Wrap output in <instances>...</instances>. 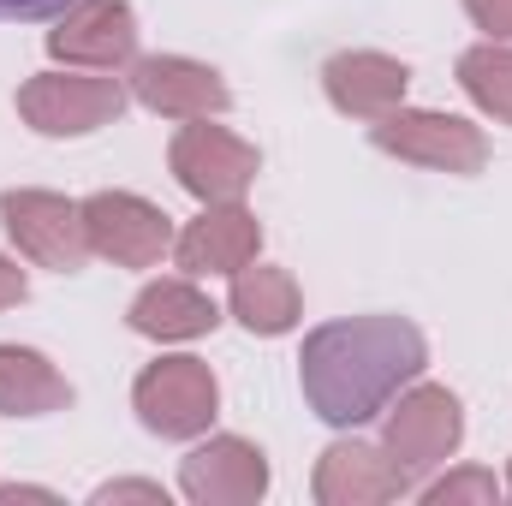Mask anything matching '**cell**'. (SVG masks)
<instances>
[{
	"instance_id": "24",
	"label": "cell",
	"mask_w": 512,
	"mask_h": 506,
	"mask_svg": "<svg viewBox=\"0 0 512 506\" xmlns=\"http://www.w3.org/2000/svg\"><path fill=\"white\" fill-rule=\"evenodd\" d=\"M507 495H512V471H507Z\"/></svg>"
},
{
	"instance_id": "3",
	"label": "cell",
	"mask_w": 512,
	"mask_h": 506,
	"mask_svg": "<svg viewBox=\"0 0 512 506\" xmlns=\"http://www.w3.org/2000/svg\"><path fill=\"white\" fill-rule=\"evenodd\" d=\"M370 137H376V149L411 161V167H429V173L465 179V173H483V161H489L483 126H471L459 114H435V108H393L370 126Z\"/></svg>"
},
{
	"instance_id": "9",
	"label": "cell",
	"mask_w": 512,
	"mask_h": 506,
	"mask_svg": "<svg viewBox=\"0 0 512 506\" xmlns=\"http://www.w3.org/2000/svg\"><path fill=\"white\" fill-rule=\"evenodd\" d=\"M48 54L66 66L120 72L137 60V12L126 0H72L48 30Z\"/></svg>"
},
{
	"instance_id": "19",
	"label": "cell",
	"mask_w": 512,
	"mask_h": 506,
	"mask_svg": "<svg viewBox=\"0 0 512 506\" xmlns=\"http://www.w3.org/2000/svg\"><path fill=\"white\" fill-rule=\"evenodd\" d=\"M495 495H501V483H495L489 471H453V477H441V483H423V501L429 506H459V501L495 506Z\"/></svg>"
},
{
	"instance_id": "18",
	"label": "cell",
	"mask_w": 512,
	"mask_h": 506,
	"mask_svg": "<svg viewBox=\"0 0 512 506\" xmlns=\"http://www.w3.org/2000/svg\"><path fill=\"white\" fill-rule=\"evenodd\" d=\"M459 84H465V96L483 114H495L501 126H512V48H501V42L465 48L459 54Z\"/></svg>"
},
{
	"instance_id": "11",
	"label": "cell",
	"mask_w": 512,
	"mask_h": 506,
	"mask_svg": "<svg viewBox=\"0 0 512 506\" xmlns=\"http://www.w3.org/2000/svg\"><path fill=\"white\" fill-rule=\"evenodd\" d=\"M179 489L197 506H251L268 495V459L239 435H215L179 465Z\"/></svg>"
},
{
	"instance_id": "12",
	"label": "cell",
	"mask_w": 512,
	"mask_h": 506,
	"mask_svg": "<svg viewBox=\"0 0 512 506\" xmlns=\"http://www.w3.org/2000/svg\"><path fill=\"white\" fill-rule=\"evenodd\" d=\"M322 90H328V102L340 108V114H352V120H382L393 108H405V90H411V72H405V60H393V54H376V48H352V54H334L328 66H322Z\"/></svg>"
},
{
	"instance_id": "6",
	"label": "cell",
	"mask_w": 512,
	"mask_h": 506,
	"mask_svg": "<svg viewBox=\"0 0 512 506\" xmlns=\"http://www.w3.org/2000/svg\"><path fill=\"white\" fill-rule=\"evenodd\" d=\"M0 221H6L12 245L30 256L36 268L78 274L90 262L84 209L72 197H60V191H0Z\"/></svg>"
},
{
	"instance_id": "23",
	"label": "cell",
	"mask_w": 512,
	"mask_h": 506,
	"mask_svg": "<svg viewBox=\"0 0 512 506\" xmlns=\"http://www.w3.org/2000/svg\"><path fill=\"white\" fill-rule=\"evenodd\" d=\"M24 292H30V280H24V268L0 256V310H12V304H24Z\"/></svg>"
},
{
	"instance_id": "1",
	"label": "cell",
	"mask_w": 512,
	"mask_h": 506,
	"mask_svg": "<svg viewBox=\"0 0 512 506\" xmlns=\"http://www.w3.org/2000/svg\"><path fill=\"white\" fill-rule=\"evenodd\" d=\"M423 364H429V346L405 316H346V322L310 328L298 381L322 423L358 429V423L382 417L423 376Z\"/></svg>"
},
{
	"instance_id": "7",
	"label": "cell",
	"mask_w": 512,
	"mask_h": 506,
	"mask_svg": "<svg viewBox=\"0 0 512 506\" xmlns=\"http://www.w3.org/2000/svg\"><path fill=\"white\" fill-rule=\"evenodd\" d=\"M84 209V239L90 256H108L114 268H155L173 251V221L167 209H155L149 197L131 191H96L78 203Z\"/></svg>"
},
{
	"instance_id": "21",
	"label": "cell",
	"mask_w": 512,
	"mask_h": 506,
	"mask_svg": "<svg viewBox=\"0 0 512 506\" xmlns=\"http://www.w3.org/2000/svg\"><path fill=\"white\" fill-rule=\"evenodd\" d=\"M72 0H0V24H42V18H60Z\"/></svg>"
},
{
	"instance_id": "20",
	"label": "cell",
	"mask_w": 512,
	"mask_h": 506,
	"mask_svg": "<svg viewBox=\"0 0 512 506\" xmlns=\"http://www.w3.org/2000/svg\"><path fill=\"white\" fill-rule=\"evenodd\" d=\"M471 24L489 30V42H512V0H465Z\"/></svg>"
},
{
	"instance_id": "2",
	"label": "cell",
	"mask_w": 512,
	"mask_h": 506,
	"mask_svg": "<svg viewBox=\"0 0 512 506\" xmlns=\"http://www.w3.org/2000/svg\"><path fill=\"white\" fill-rule=\"evenodd\" d=\"M465 441V411L447 387H405L393 405H387V423H382V447L387 459L399 465V477L411 489H423Z\"/></svg>"
},
{
	"instance_id": "14",
	"label": "cell",
	"mask_w": 512,
	"mask_h": 506,
	"mask_svg": "<svg viewBox=\"0 0 512 506\" xmlns=\"http://www.w3.org/2000/svg\"><path fill=\"white\" fill-rule=\"evenodd\" d=\"M256 251H262V227L239 203H209L173 239V256H179L185 274H239L245 262H256Z\"/></svg>"
},
{
	"instance_id": "16",
	"label": "cell",
	"mask_w": 512,
	"mask_h": 506,
	"mask_svg": "<svg viewBox=\"0 0 512 506\" xmlns=\"http://www.w3.org/2000/svg\"><path fill=\"white\" fill-rule=\"evenodd\" d=\"M72 405V381L30 346H0V417H48Z\"/></svg>"
},
{
	"instance_id": "10",
	"label": "cell",
	"mask_w": 512,
	"mask_h": 506,
	"mask_svg": "<svg viewBox=\"0 0 512 506\" xmlns=\"http://www.w3.org/2000/svg\"><path fill=\"white\" fill-rule=\"evenodd\" d=\"M131 96L161 120H215L233 102L227 78L215 66H203V60H185V54L131 60Z\"/></svg>"
},
{
	"instance_id": "22",
	"label": "cell",
	"mask_w": 512,
	"mask_h": 506,
	"mask_svg": "<svg viewBox=\"0 0 512 506\" xmlns=\"http://www.w3.org/2000/svg\"><path fill=\"white\" fill-rule=\"evenodd\" d=\"M96 501H155V506H167V489H161V483H108V489H96Z\"/></svg>"
},
{
	"instance_id": "13",
	"label": "cell",
	"mask_w": 512,
	"mask_h": 506,
	"mask_svg": "<svg viewBox=\"0 0 512 506\" xmlns=\"http://www.w3.org/2000/svg\"><path fill=\"white\" fill-rule=\"evenodd\" d=\"M399 495H411V483L399 477L387 447L334 441L316 459V501L322 506H376V501H399Z\"/></svg>"
},
{
	"instance_id": "17",
	"label": "cell",
	"mask_w": 512,
	"mask_h": 506,
	"mask_svg": "<svg viewBox=\"0 0 512 506\" xmlns=\"http://www.w3.org/2000/svg\"><path fill=\"white\" fill-rule=\"evenodd\" d=\"M227 304H233V316L251 334H286V328H298V310H304L298 280L286 268H268V262H245L233 274V298Z\"/></svg>"
},
{
	"instance_id": "8",
	"label": "cell",
	"mask_w": 512,
	"mask_h": 506,
	"mask_svg": "<svg viewBox=\"0 0 512 506\" xmlns=\"http://www.w3.org/2000/svg\"><path fill=\"white\" fill-rule=\"evenodd\" d=\"M167 161H173V179L203 203H239L251 191L256 167H262L256 143L233 137L227 126H209V120H185V131L167 149Z\"/></svg>"
},
{
	"instance_id": "4",
	"label": "cell",
	"mask_w": 512,
	"mask_h": 506,
	"mask_svg": "<svg viewBox=\"0 0 512 506\" xmlns=\"http://www.w3.org/2000/svg\"><path fill=\"white\" fill-rule=\"evenodd\" d=\"M131 405L143 417L149 435L161 441H191L215 423V405H221V387L209 376L203 358H161L149 364L137 387H131Z\"/></svg>"
},
{
	"instance_id": "5",
	"label": "cell",
	"mask_w": 512,
	"mask_h": 506,
	"mask_svg": "<svg viewBox=\"0 0 512 506\" xmlns=\"http://www.w3.org/2000/svg\"><path fill=\"white\" fill-rule=\"evenodd\" d=\"M131 90L120 78H72V72H42L18 90V114L24 126L42 137H84L102 131L126 114Z\"/></svg>"
},
{
	"instance_id": "15",
	"label": "cell",
	"mask_w": 512,
	"mask_h": 506,
	"mask_svg": "<svg viewBox=\"0 0 512 506\" xmlns=\"http://www.w3.org/2000/svg\"><path fill=\"white\" fill-rule=\"evenodd\" d=\"M126 322H131V334H143V340H203L221 322V310L191 280H155V286H143L131 298Z\"/></svg>"
}]
</instances>
